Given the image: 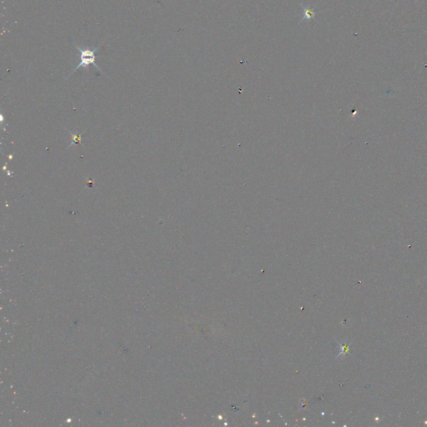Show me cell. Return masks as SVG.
<instances>
[{"label":"cell","instance_id":"obj_1","mask_svg":"<svg viewBox=\"0 0 427 427\" xmlns=\"http://www.w3.org/2000/svg\"><path fill=\"white\" fill-rule=\"evenodd\" d=\"M100 45L101 44H99L94 49H89V48H84V49L79 46H76V49L79 51V63L77 67L74 70V72L77 71L79 68L83 67L84 69H88L90 65H94V67L101 71L100 68L98 67V65L95 63V59H96L95 53H96V51L98 50Z\"/></svg>","mask_w":427,"mask_h":427},{"label":"cell","instance_id":"obj_2","mask_svg":"<svg viewBox=\"0 0 427 427\" xmlns=\"http://www.w3.org/2000/svg\"><path fill=\"white\" fill-rule=\"evenodd\" d=\"M314 13L310 10H305V17L306 19H312V18L314 17Z\"/></svg>","mask_w":427,"mask_h":427}]
</instances>
